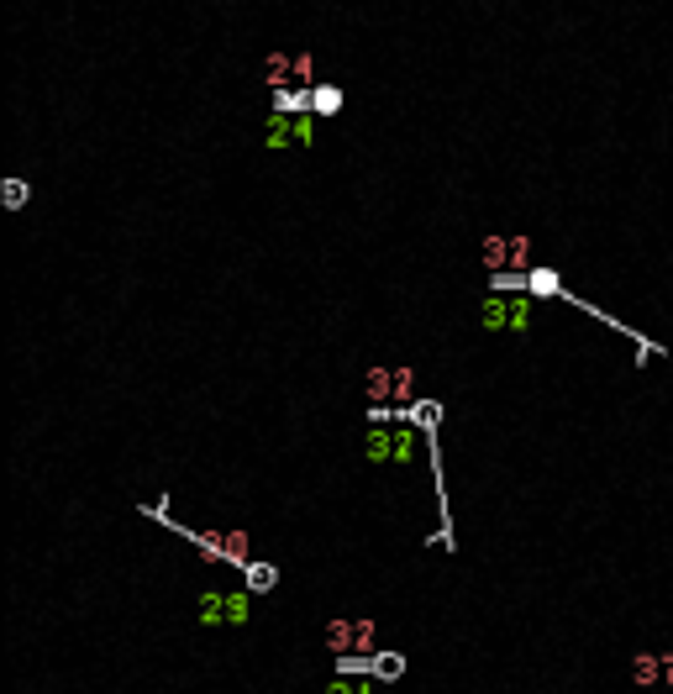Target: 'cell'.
<instances>
[{"label":"cell","mask_w":673,"mask_h":694,"mask_svg":"<svg viewBox=\"0 0 673 694\" xmlns=\"http://www.w3.org/2000/svg\"><path fill=\"white\" fill-rule=\"evenodd\" d=\"M326 647H332L337 658H369V652L379 647L374 621H332L326 626Z\"/></svg>","instance_id":"cell-1"},{"label":"cell","mask_w":673,"mask_h":694,"mask_svg":"<svg viewBox=\"0 0 673 694\" xmlns=\"http://www.w3.org/2000/svg\"><path fill=\"white\" fill-rule=\"evenodd\" d=\"M631 684L637 689L673 684V652H637V658H631Z\"/></svg>","instance_id":"cell-2"},{"label":"cell","mask_w":673,"mask_h":694,"mask_svg":"<svg viewBox=\"0 0 673 694\" xmlns=\"http://www.w3.org/2000/svg\"><path fill=\"white\" fill-rule=\"evenodd\" d=\"M195 542H200V553H206V558H221V563H248V537H242V532H227V537H221V532H200Z\"/></svg>","instance_id":"cell-3"},{"label":"cell","mask_w":673,"mask_h":694,"mask_svg":"<svg viewBox=\"0 0 673 694\" xmlns=\"http://www.w3.org/2000/svg\"><path fill=\"white\" fill-rule=\"evenodd\" d=\"M326 694H353V689H348V684H332V689H326Z\"/></svg>","instance_id":"cell-4"}]
</instances>
